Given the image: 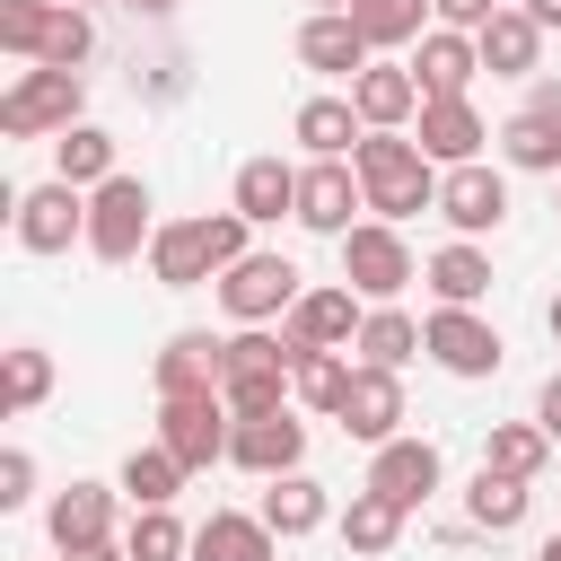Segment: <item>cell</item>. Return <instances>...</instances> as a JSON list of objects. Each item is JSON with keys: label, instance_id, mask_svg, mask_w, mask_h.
Returning <instances> with one entry per match:
<instances>
[{"label": "cell", "instance_id": "obj_50", "mask_svg": "<svg viewBox=\"0 0 561 561\" xmlns=\"http://www.w3.org/2000/svg\"><path fill=\"white\" fill-rule=\"evenodd\" d=\"M324 9H351V0H307V18H324Z\"/></svg>", "mask_w": 561, "mask_h": 561}, {"label": "cell", "instance_id": "obj_17", "mask_svg": "<svg viewBox=\"0 0 561 561\" xmlns=\"http://www.w3.org/2000/svg\"><path fill=\"white\" fill-rule=\"evenodd\" d=\"M412 140L430 149V167H473V158H482V140H500V131L482 123V105H473V96H430Z\"/></svg>", "mask_w": 561, "mask_h": 561}, {"label": "cell", "instance_id": "obj_7", "mask_svg": "<svg viewBox=\"0 0 561 561\" xmlns=\"http://www.w3.org/2000/svg\"><path fill=\"white\" fill-rule=\"evenodd\" d=\"M307 298V280H298V263L289 254H245V263H228L219 272V307H228V324H272V316H289Z\"/></svg>", "mask_w": 561, "mask_h": 561}, {"label": "cell", "instance_id": "obj_3", "mask_svg": "<svg viewBox=\"0 0 561 561\" xmlns=\"http://www.w3.org/2000/svg\"><path fill=\"white\" fill-rule=\"evenodd\" d=\"M289 377H298V359H289L280 333H263V324H237V333H228L219 403H228L237 421H272V412H289V394H298Z\"/></svg>", "mask_w": 561, "mask_h": 561}, {"label": "cell", "instance_id": "obj_31", "mask_svg": "<svg viewBox=\"0 0 561 561\" xmlns=\"http://www.w3.org/2000/svg\"><path fill=\"white\" fill-rule=\"evenodd\" d=\"M53 175L79 184V193L114 184V175H123V167H114V131H105V123H70V131L53 140Z\"/></svg>", "mask_w": 561, "mask_h": 561}, {"label": "cell", "instance_id": "obj_2", "mask_svg": "<svg viewBox=\"0 0 561 561\" xmlns=\"http://www.w3.org/2000/svg\"><path fill=\"white\" fill-rule=\"evenodd\" d=\"M254 219L245 210H210V219H167L158 237H149V280L158 289H202V280H219L228 263H245L254 245Z\"/></svg>", "mask_w": 561, "mask_h": 561}, {"label": "cell", "instance_id": "obj_23", "mask_svg": "<svg viewBox=\"0 0 561 561\" xmlns=\"http://www.w3.org/2000/svg\"><path fill=\"white\" fill-rule=\"evenodd\" d=\"M228 210H245L254 228H272V219H298V167H289V158H245V167H237V193H228Z\"/></svg>", "mask_w": 561, "mask_h": 561}, {"label": "cell", "instance_id": "obj_15", "mask_svg": "<svg viewBox=\"0 0 561 561\" xmlns=\"http://www.w3.org/2000/svg\"><path fill=\"white\" fill-rule=\"evenodd\" d=\"M438 482H447V456H438L430 438H386V447H368V491H386L403 517H412Z\"/></svg>", "mask_w": 561, "mask_h": 561}, {"label": "cell", "instance_id": "obj_19", "mask_svg": "<svg viewBox=\"0 0 561 561\" xmlns=\"http://www.w3.org/2000/svg\"><path fill=\"white\" fill-rule=\"evenodd\" d=\"M351 105H359V123L368 131H403V123H421V79H412V61H368L359 79H351Z\"/></svg>", "mask_w": 561, "mask_h": 561}, {"label": "cell", "instance_id": "obj_37", "mask_svg": "<svg viewBox=\"0 0 561 561\" xmlns=\"http://www.w3.org/2000/svg\"><path fill=\"white\" fill-rule=\"evenodd\" d=\"M543 456H552L543 421H500V430L482 438V465H491V473H517V482H535V473H543Z\"/></svg>", "mask_w": 561, "mask_h": 561}, {"label": "cell", "instance_id": "obj_45", "mask_svg": "<svg viewBox=\"0 0 561 561\" xmlns=\"http://www.w3.org/2000/svg\"><path fill=\"white\" fill-rule=\"evenodd\" d=\"M526 114H552V123H561V79H535V88H526Z\"/></svg>", "mask_w": 561, "mask_h": 561}, {"label": "cell", "instance_id": "obj_22", "mask_svg": "<svg viewBox=\"0 0 561 561\" xmlns=\"http://www.w3.org/2000/svg\"><path fill=\"white\" fill-rule=\"evenodd\" d=\"M412 79H421V96H465V88L482 79V44L456 35V26H430V35L412 44Z\"/></svg>", "mask_w": 561, "mask_h": 561}, {"label": "cell", "instance_id": "obj_24", "mask_svg": "<svg viewBox=\"0 0 561 561\" xmlns=\"http://www.w3.org/2000/svg\"><path fill=\"white\" fill-rule=\"evenodd\" d=\"M289 131H298V149H307V158H351V149L368 140V123H359V105H351V96H307V105L289 114Z\"/></svg>", "mask_w": 561, "mask_h": 561}, {"label": "cell", "instance_id": "obj_42", "mask_svg": "<svg viewBox=\"0 0 561 561\" xmlns=\"http://www.w3.org/2000/svg\"><path fill=\"white\" fill-rule=\"evenodd\" d=\"M26 500H35V456L0 447V508H26Z\"/></svg>", "mask_w": 561, "mask_h": 561}, {"label": "cell", "instance_id": "obj_41", "mask_svg": "<svg viewBox=\"0 0 561 561\" xmlns=\"http://www.w3.org/2000/svg\"><path fill=\"white\" fill-rule=\"evenodd\" d=\"M44 394H53V351H44V342H18V351H9V412L26 421Z\"/></svg>", "mask_w": 561, "mask_h": 561}, {"label": "cell", "instance_id": "obj_51", "mask_svg": "<svg viewBox=\"0 0 561 561\" xmlns=\"http://www.w3.org/2000/svg\"><path fill=\"white\" fill-rule=\"evenodd\" d=\"M535 561H561V535H543V552H535Z\"/></svg>", "mask_w": 561, "mask_h": 561}, {"label": "cell", "instance_id": "obj_26", "mask_svg": "<svg viewBox=\"0 0 561 561\" xmlns=\"http://www.w3.org/2000/svg\"><path fill=\"white\" fill-rule=\"evenodd\" d=\"M272 526L254 517V508H210L202 526H193V561H272Z\"/></svg>", "mask_w": 561, "mask_h": 561}, {"label": "cell", "instance_id": "obj_30", "mask_svg": "<svg viewBox=\"0 0 561 561\" xmlns=\"http://www.w3.org/2000/svg\"><path fill=\"white\" fill-rule=\"evenodd\" d=\"M491 149H500V167H517V175H552V184H561V123H552V114H526V105H517V114L500 123Z\"/></svg>", "mask_w": 561, "mask_h": 561}, {"label": "cell", "instance_id": "obj_35", "mask_svg": "<svg viewBox=\"0 0 561 561\" xmlns=\"http://www.w3.org/2000/svg\"><path fill=\"white\" fill-rule=\"evenodd\" d=\"M351 377H359V359L351 351H298V403L307 412H324V421H342V394H351Z\"/></svg>", "mask_w": 561, "mask_h": 561}, {"label": "cell", "instance_id": "obj_10", "mask_svg": "<svg viewBox=\"0 0 561 561\" xmlns=\"http://www.w3.org/2000/svg\"><path fill=\"white\" fill-rule=\"evenodd\" d=\"M359 324H368L359 289H351V280H333V289H307V298L280 316V342H289V359H298V351H351V342H359Z\"/></svg>", "mask_w": 561, "mask_h": 561}, {"label": "cell", "instance_id": "obj_11", "mask_svg": "<svg viewBox=\"0 0 561 561\" xmlns=\"http://www.w3.org/2000/svg\"><path fill=\"white\" fill-rule=\"evenodd\" d=\"M351 210H368V193H359V175H351V158H307L298 167V228H316V237H351L359 219Z\"/></svg>", "mask_w": 561, "mask_h": 561}, {"label": "cell", "instance_id": "obj_16", "mask_svg": "<svg viewBox=\"0 0 561 561\" xmlns=\"http://www.w3.org/2000/svg\"><path fill=\"white\" fill-rule=\"evenodd\" d=\"M228 465H237V473H263V482H280V473H307V421H298V412L237 421V438H228Z\"/></svg>", "mask_w": 561, "mask_h": 561}, {"label": "cell", "instance_id": "obj_39", "mask_svg": "<svg viewBox=\"0 0 561 561\" xmlns=\"http://www.w3.org/2000/svg\"><path fill=\"white\" fill-rule=\"evenodd\" d=\"M44 35H53V0H0V53L9 61H44Z\"/></svg>", "mask_w": 561, "mask_h": 561}, {"label": "cell", "instance_id": "obj_40", "mask_svg": "<svg viewBox=\"0 0 561 561\" xmlns=\"http://www.w3.org/2000/svg\"><path fill=\"white\" fill-rule=\"evenodd\" d=\"M88 53H96V18H88V9H61V0H53V35H44V70H79Z\"/></svg>", "mask_w": 561, "mask_h": 561}, {"label": "cell", "instance_id": "obj_29", "mask_svg": "<svg viewBox=\"0 0 561 561\" xmlns=\"http://www.w3.org/2000/svg\"><path fill=\"white\" fill-rule=\"evenodd\" d=\"M359 368H412V359H430V342H421V316H403V307H368V324H359Z\"/></svg>", "mask_w": 561, "mask_h": 561}, {"label": "cell", "instance_id": "obj_27", "mask_svg": "<svg viewBox=\"0 0 561 561\" xmlns=\"http://www.w3.org/2000/svg\"><path fill=\"white\" fill-rule=\"evenodd\" d=\"M473 44H482V70H491V79H535V61H543V26H535L526 9H500Z\"/></svg>", "mask_w": 561, "mask_h": 561}, {"label": "cell", "instance_id": "obj_44", "mask_svg": "<svg viewBox=\"0 0 561 561\" xmlns=\"http://www.w3.org/2000/svg\"><path fill=\"white\" fill-rule=\"evenodd\" d=\"M535 421H543V438H552V447H561V368H552V377H543V394H535Z\"/></svg>", "mask_w": 561, "mask_h": 561}, {"label": "cell", "instance_id": "obj_12", "mask_svg": "<svg viewBox=\"0 0 561 561\" xmlns=\"http://www.w3.org/2000/svg\"><path fill=\"white\" fill-rule=\"evenodd\" d=\"M438 219H447L456 237H473V245H482V237L508 219V175H500L491 158H473V167H447V175H438Z\"/></svg>", "mask_w": 561, "mask_h": 561}, {"label": "cell", "instance_id": "obj_38", "mask_svg": "<svg viewBox=\"0 0 561 561\" xmlns=\"http://www.w3.org/2000/svg\"><path fill=\"white\" fill-rule=\"evenodd\" d=\"M123 552H131V561H184V552H193V526H184L175 508H131Z\"/></svg>", "mask_w": 561, "mask_h": 561}, {"label": "cell", "instance_id": "obj_13", "mask_svg": "<svg viewBox=\"0 0 561 561\" xmlns=\"http://www.w3.org/2000/svg\"><path fill=\"white\" fill-rule=\"evenodd\" d=\"M18 245L26 254H70V245H88V193L79 184H35V193H18Z\"/></svg>", "mask_w": 561, "mask_h": 561}, {"label": "cell", "instance_id": "obj_32", "mask_svg": "<svg viewBox=\"0 0 561 561\" xmlns=\"http://www.w3.org/2000/svg\"><path fill=\"white\" fill-rule=\"evenodd\" d=\"M526 508H535V482H517V473H473L465 482V517L482 526V535H508V526H526Z\"/></svg>", "mask_w": 561, "mask_h": 561}, {"label": "cell", "instance_id": "obj_49", "mask_svg": "<svg viewBox=\"0 0 561 561\" xmlns=\"http://www.w3.org/2000/svg\"><path fill=\"white\" fill-rule=\"evenodd\" d=\"M543 333H552V342H561V289H552V307H543Z\"/></svg>", "mask_w": 561, "mask_h": 561}, {"label": "cell", "instance_id": "obj_28", "mask_svg": "<svg viewBox=\"0 0 561 561\" xmlns=\"http://www.w3.org/2000/svg\"><path fill=\"white\" fill-rule=\"evenodd\" d=\"M421 280L438 289V307H482V298H491V254H482L473 237H456V245H438V254L421 263Z\"/></svg>", "mask_w": 561, "mask_h": 561}, {"label": "cell", "instance_id": "obj_21", "mask_svg": "<svg viewBox=\"0 0 561 561\" xmlns=\"http://www.w3.org/2000/svg\"><path fill=\"white\" fill-rule=\"evenodd\" d=\"M342 438H359V447L403 438V377H394V368H359V377H351V394H342Z\"/></svg>", "mask_w": 561, "mask_h": 561}, {"label": "cell", "instance_id": "obj_1", "mask_svg": "<svg viewBox=\"0 0 561 561\" xmlns=\"http://www.w3.org/2000/svg\"><path fill=\"white\" fill-rule=\"evenodd\" d=\"M351 175H359V193H368V219H421V210H438V175L447 167H430V149L421 140H403V131H368L359 149H351Z\"/></svg>", "mask_w": 561, "mask_h": 561}, {"label": "cell", "instance_id": "obj_6", "mask_svg": "<svg viewBox=\"0 0 561 561\" xmlns=\"http://www.w3.org/2000/svg\"><path fill=\"white\" fill-rule=\"evenodd\" d=\"M342 280H351L368 307H394V298L421 280V263H412V245H403L394 219H359V228L342 237Z\"/></svg>", "mask_w": 561, "mask_h": 561}, {"label": "cell", "instance_id": "obj_18", "mask_svg": "<svg viewBox=\"0 0 561 561\" xmlns=\"http://www.w3.org/2000/svg\"><path fill=\"white\" fill-rule=\"evenodd\" d=\"M289 53H298V70H316V79H359V70L377 61V53H368V35L351 26V9H324V18H307Z\"/></svg>", "mask_w": 561, "mask_h": 561}, {"label": "cell", "instance_id": "obj_43", "mask_svg": "<svg viewBox=\"0 0 561 561\" xmlns=\"http://www.w3.org/2000/svg\"><path fill=\"white\" fill-rule=\"evenodd\" d=\"M500 9H508V0H430V18H438V26H456V35H482Z\"/></svg>", "mask_w": 561, "mask_h": 561}, {"label": "cell", "instance_id": "obj_25", "mask_svg": "<svg viewBox=\"0 0 561 561\" xmlns=\"http://www.w3.org/2000/svg\"><path fill=\"white\" fill-rule=\"evenodd\" d=\"M254 517L289 543V535H316V526L333 517V491H324L316 473H280V482H263V508H254Z\"/></svg>", "mask_w": 561, "mask_h": 561}, {"label": "cell", "instance_id": "obj_4", "mask_svg": "<svg viewBox=\"0 0 561 561\" xmlns=\"http://www.w3.org/2000/svg\"><path fill=\"white\" fill-rule=\"evenodd\" d=\"M70 123H88V79H79V70H44V61H35V70H18V79L0 88V131H9V140H44V131L61 140Z\"/></svg>", "mask_w": 561, "mask_h": 561}, {"label": "cell", "instance_id": "obj_8", "mask_svg": "<svg viewBox=\"0 0 561 561\" xmlns=\"http://www.w3.org/2000/svg\"><path fill=\"white\" fill-rule=\"evenodd\" d=\"M421 342H430V359L447 368V377H500V359H508V342H500V324L482 316V307H430L421 316Z\"/></svg>", "mask_w": 561, "mask_h": 561}, {"label": "cell", "instance_id": "obj_36", "mask_svg": "<svg viewBox=\"0 0 561 561\" xmlns=\"http://www.w3.org/2000/svg\"><path fill=\"white\" fill-rule=\"evenodd\" d=\"M184 482H193V473H184L158 438L123 456V500H131V508H175V491H184Z\"/></svg>", "mask_w": 561, "mask_h": 561}, {"label": "cell", "instance_id": "obj_34", "mask_svg": "<svg viewBox=\"0 0 561 561\" xmlns=\"http://www.w3.org/2000/svg\"><path fill=\"white\" fill-rule=\"evenodd\" d=\"M351 26L368 35V53H403V44H421L438 18H430V0H351Z\"/></svg>", "mask_w": 561, "mask_h": 561}, {"label": "cell", "instance_id": "obj_46", "mask_svg": "<svg viewBox=\"0 0 561 561\" xmlns=\"http://www.w3.org/2000/svg\"><path fill=\"white\" fill-rule=\"evenodd\" d=\"M517 9H526V18H535V26H543V35H552V26H561V0H517Z\"/></svg>", "mask_w": 561, "mask_h": 561}, {"label": "cell", "instance_id": "obj_14", "mask_svg": "<svg viewBox=\"0 0 561 561\" xmlns=\"http://www.w3.org/2000/svg\"><path fill=\"white\" fill-rule=\"evenodd\" d=\"M114 491H123V482H61V491H53L44 535H53V552H61V561H70V552L114 543Z\"/></svg>", "mask_w": 561, "mask_h": 561}, {"label": "cell", "instance_id": "obj_33", "mask_svg": "<svg viewBox=\"0 0 561 561\" xmlns=\"http://www.w3.org/2000/svg\"><path fill=\"white\" fill-rule=\"evenodd\" d=\"M333 526H342V543H351L359 561H377V552H394V543H403V508H394L386 491H368V482L351 491V508H342Z\"/></svg>", "mask_w": 561, "mask_h": 561}, {"label": "cell", "instance_id": "obj_48", "mask_svg": "<svg viewBox=\"0 0 561 561\" xmlns=\"http://www.w3.org/2000/svg\"><path fill=\"white\" fill-rule=\"evenodd\" d=\"M123 9H140V18H175V0H123Z\"/></svg>", "mask_w": 561, "mask_h": 561}, {"label": "cell", "instance_id": "obj_47", "mask_svg": "<svg viewBox=\"0 0 561 561\" xmlns=\"http://www.w3.org/2000/svg\"><path fill=\"white\" fill-rule=\"evenodd\" d=\"M70 561H131L123 543H96V552H70Z\"/></svg>", "mask_w": 561, "mask_h": 561}, {"label": "cell", "instance_id": "obj_52", "mask_svg": "<svg viewBox=\"0 0 561 561\" xmlns=\"http://www.w3.org/2000/svg\"><path fill=\"white\" fill-rule=\"evenodd\" d=\"M61 9H88V18H96V9H105V0H61Z\"/></svg>", "mask_w": 561, "mask_h": 561}, {"label": "cell", "instance_id": "obj_53", "mask_svg": "<svg viewBox=\"0 0 561 561\" xmlns=\"http://www.w3.org/2000/svg\"><path fill=\"white\" fill-rule=\"evenodd\" d=\"M552 210H561V184H552Z\"/></svg>", "mask_w": 561, "mask_h": 561}, {"label": "cell", "instance_id": "obj_20", "mask_svg": "<svg viewBox=\"0 0 561 561\" xmlns=\"http://www.w3.org/2000/svg\"><path fill=\"white\" fill-rule=\"evenodd\" d=\"M219 368H228V342H219V333H167L149 386H158V403H175V394H219Z\"/></svg>", "mask_w": 561, "mask_h": 561}, {"label": "cell", "instance_id": "obj_5", "mask_svg": "<svg viewBox=\"0 0 561 561\" xmlns=\"http://www.w3.org/2000/svg\"><path fill=\"white\" fill-rule=\"evenodd\" d=\"M158 202H149V184L140 175H114V184H96L88 193V254L96 263H140L149 254V237H158V219H149Z\"/></svg>", "mask_w": 561, "mask_h": 561}, {"label": "cell", "instance_id": "obj_9", "mask_svg": "<svg viewBox=\"0 0 561 561\" xmlns=\"http://www.w3.org/2000/svg\"><path fill=\"white\" fill-rule=\"evenodd\" d=\"M228 438H237V412H228L219 394H175V403H158V447H167L184 473L228 465Z\"/></svg>", "mask_w": 561, "mask_h": 561}]
</instances>
